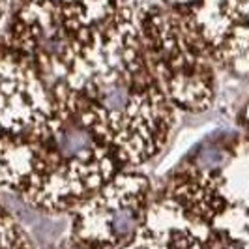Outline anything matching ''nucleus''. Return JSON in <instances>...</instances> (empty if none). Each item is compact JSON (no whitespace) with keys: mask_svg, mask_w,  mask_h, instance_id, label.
<instances>
[{"mask_svg":"<svg viewBox=\"0 0 249 249\" xmlns=\"http://www.w3.org/2000/svg\"><path fill=\"white\" fill-rule=\"evenodd\" d=\"M156 0H15L4 43L23 53L77 122L125 169L169 142L180 111L144 41Z\"/></svg>","mask_w":249,"mask_h":249,"instance_id":"obj_1","label":"nucleus"},{"mask_svg":"<svg viewBox=\"0 0 249 249\" xmlns=\"http://www.w3.org/2000/svg\"><path fill=\"white\" fill-rule=\"evenodd\" d=\"M122 169L36 64L0 39V189L43 213H71Z\"/></svg>","mask_w":249,"mask_h":249,"instance_id":"obj_2","label":"nucleus"},{"mask_svg":"<svg viewBox=\"0 0 249 249\" xmlns=\"http://www.w3.org/2000/svg\"><path fill=\"white\" fill-rule=\"evenodd\" d=\"M154 189L139 169H122L71 212L70 234L79 249H122L142 225Z\"/></svg>","mask_w":249,"mask_h":249,"instance_id":"obj_3","label":"nucleus"},{"mask_svg":"<svg viewBox=\"0 0 249 249\" xmlns=\"http://www.w3.org/2000/svg\"><path fill=\"white\" fill-rule=\"evenodd\" d=\"M0 249H34L30 238L15 221L12 213L0 204Z\"/></svg>","mask_w":249,"mask_h":249,"instance_id":"obj_4","label":"nucleus"},{"mask_svg":"<svg viewBox=\"0 0 249 249\" xmlns=\"http://www.w3.org/2000/svg\"><path fill=\"white\" fill-rule=\"evenodd\" d=\"M160 2L165 4V6H169V8H191L199 0H160Z\"/></svg>","mask_w":249,"mask_h":249,"instance_id":"obj_5","label":"nucleus"},{"mask_svg":"<svg viewBox=\"0 0 249 249\" xmlns=\"http://www.w3.org/2000/svg\"><path fill=\"white\" fill-rule=\"evenodd\" d=\"M6 6H8V0H0V17L6 12Z\"/></svg>","mask_w":249,"mask_h":249,"instance_id":"obj_6","label":"nucleus"}]
</instances>
